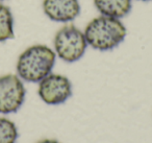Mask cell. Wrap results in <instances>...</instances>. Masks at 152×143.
I'll list each match as a JSON object with an SVG mask.
<instances>
[{
    "instance_id": "6da1fadb",
    "label": "cell",
    "mask_w": 152,
    "mask_h": 143,
    "mask_svg": "<svg viewBox=\"0 0 152 143\" xmlns=\"http://www.w3.org/2000/svg\"><path fill=\"white\" fill-rule=\"evenodd\" d=\"M83 32L88 46L98 51H110L125 40L127 28L121 19L99 15L89 21Z\"/></svg>"
},
{
    "instance_id": "7a4b0ae2",
    "label": "cell",
    "mask_w": 152,
    "mask_h": 143,
    "mask_svg": "<svg viewBox=\"0 0 152 143\" xmlns=\"http://www.w3.org/2000/svg\"><path fill=\"white\" fill-rule=\"evenodd\" d=\"M55 61L56 55L52 48L43 44L32 45L18 57L17 75L23 82L39 83L52 72Z\"/></svg>"
},
{
    "instance_id": "3957f363",
    "label": "cell",
    "mask_w": 152,
    "mask_h": 143,
    "mask_svg": "<svg viewBox=\"0 0 152 143\" xmlns=\"http://www.w3.org/2000/svg\"><path fill=\"white\" fill-rule=\"evenodd\" d=\"M88 47L83 30L73 23L64 24L53 38V50L56 57L66 63L79 61L85 55Z\"/></svg>"
},
{
    "instance_id": "277c9868",
    "label": "cell",
    "mask_w": 152,
    "mask_h": 143,
    "mask_svg": "<svg viewBox=\"0 0 152 143\" xmlns=\"http://www.w3.org/2000/svg\"><path fill=\"white\" fill-rule=\"evenodd\" d=\"M26 90L17 74L0 76V114L16 113L25 101Z\"/></svg>"
},
{
    "instance_id": "5b68a950",
    "label": "cell",
    "mask_w": 152,
    "mask_h": 143,
    "mask_svg": "<svg viewBox=\"0 0 152 143\" xmlns=\"http://www.w3.org/2000/svg\"><path fill=\"white\" fill-rule=\"evenodd\" d=\"M38 84V94L46 105H61L72 96V83L63 74L51 72Z\"/></svg>"
},
{
    "instance_id": "8992f818",
    "label": "cell",
    "mask_w": 152,
    "mask_h": 143,
    "mask_svg": "<svg viewBox=\"0 0 152 143\" xmlns=\"http://www.w3.org/2000/svg\"><path fill=\"white\" fill-rule=\"evenodd\" d=\"M42 9L45 16L58 23H72L81 11L79 0H43Z\"/></svg>"
},
{
    "instance_id": "52a82bcc",
    "label": "cell",
    "mask_w": 152,
    "mask_h": 143,
    "mask_svg": "<svg viewBox=\"0 0 152 143\" xmlns=\"http://www.w3.org/2000/svg\"><path fill=\"white\" fill-rule=\"evenodd\" d=\"M93 3L100 15L116 19L128 16L132 9V0H93Z\"/></svg>"
},
{
    "instance_id": "ba28073f",
    "label": "cell",
    "mask_w": 152,
    "mask_h": 143,
    "mask_svg": "<svg viewBox=\"0 0 152 143\" xmlns=\"http://www.w3.org/2000/svg\"><path fill=\"white\" fill-rule=\"evenodd\" d=\"M15 37V20L12 10L0 2V43L7 42Z\"/></svg>"
},
{
    "instance_id": "9c48e42d",
    "label": "cell",
    "mask_w": 152,
    "mask_h": 143,
    "mask_svg": "<svg viewBox=\"0 0 152 143\" xmlns=\"http://www.w3.org/2000/svg\"><path fill=\"white\" fill-rule=\"evenodd\" d=\"M18 128L12 120L0 117V143H16Z\"/></svg>"
},
{
    "instance_id": "30bf717a",
    "label": "cell",
    "mask_w": 152,
    "mask_h": 143,
    "mask_svg": "<svg viewBox=\"0 0 152 143\" xmlns=\"http://www.w3.org/2000/svg\"><path fill=\"white\" fill-rule=\"evenodd\" d=\"M37 143H61V142L57 140H54V139H43V140H40Z\"/></svg>"
},
{
    "instance_id": "8fae6325",
    "label": "cell",
    "mask_w": 152,
    "mask_h": 143,
    "mask_svg": "<svg viewBox=\"0 0 152 143\" xmlns=\"http://www.w3.org/2000/svg\"><path fill=\"white\" fill-rule=\"evenodd\" d=\"M137 1H142V2H149V1H152V0H137Z\"/></svg>"
},
{
    "instance_id": "7c38bea8",
    "label": "cell",
    "mask_w": 152,
    "mask_h": 143,
    "mask_svg": "<svg viewBox=\"0 0 152 143\" xmlns=\"http://www.w3.org/2000/svg\"><path fill=\"white\" fill-rule=\"evenodd\" d=\"M3 1H5V0H0V2H3Z\"/></svg>"
}]
</instances>
